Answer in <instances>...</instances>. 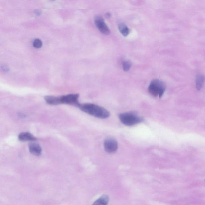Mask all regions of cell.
I'll list each match as a JSON object with an SVG mask.
<instances>
[{
  "label": "cell",
  "mask_w": 205,
  "mask_h": 205,
  "mask_svg": "<svg viewBox=\"0 0 205 205\" xmlns=\"http://www.w3.org/2000/svg\"><path fill=\"white\" fill-rule=\"evenodd\" d=\"M78 107L83 112L96 118L106 119L110 116V113L107 110L95 104H80Z\"/></svg>",
  "instance_id": "obj_1"
},
{
  "label": "cell",
  "mask_w": 205,
  "mask_h": 205,
  "mask_svg": "<svg viewBox=\"0 0 205 205\" xmlns=\"http://www.w3.org/2000/svg\"><path fill=\"white\" fill-rule=\"evenodd\" d=\"M166 85L163 82L158 79H154L149 86V92L154 97L161 98L166 91Z\"/></svg>",
  "instance_id": "obj_2"
},
{
  "label": "cell",
  "mask_w": 205,
  "mask_h": 205,
  "mask_svg": "<svg viewBox=\"0 0 205 205\" xmlns=\"http://www.w3.org/2000/svg\"><path fill=\"white\" fill-rule=\"evenodd\" d=\"M119 118L123 124L129 126H133L144 121L142 117L132 112L122 113L119 115Z\"/></svg>",
  "instance_id": "obj_3"
},
{
  "label": "cell",
  "mask_w": 205,
  "mask_h": 205,
  "mask_svg": "<svg viewBox=\"0 0 205 205\" xmlns=\"http://www.w3.org/2000/svg\"><path fill=\"white\" fill-rule=\"evenodd\" d=\"M59 97L61 104L74 105L78 107L80 104L78 101L79 95L77 94H71Z\"/></svg>",
  "instance_id": "obj_4"
},
{
  "label": "cell",
  "mask_w": 205,
  "mask_h": 205,
  "mask_svg": "<svg viewBox=\"0 0 205 205\" xmlns=\"http://www.w3.org/2000/svg\"><path fill=\"white\" fill-rule=\"evenodd\" d=\"M94 22L96 26L101 33L108 35L110 33V29L105 24L104 19L100 15H98L94 17Z\"/></svg>",
  "instance_id": "obj_5"
},
{
  "label": "cell",
  "mask_w": 205,
  "mask_h": 205,
  "mask_svg": "<svg viewBox=\"0 0 205 205\" xmlns=\"http://www.w3.org/2000/svg\"><path fill=\"white\" fill-rule=\"evenodd\" d=\"M104 147L108 153H114L118 149V142L113 138H108L104 142Z\"/></svg>",
  "instance_id": "obj_6"
},
{
  "label": "cell",
  "mask_w": 205,
  "mask_h": 205,
  "mask_svg": "<svg viewBox=\"0 0 205 205\" xmlns=\"http://www.w3.org/2000/svg\"><path fill=\"white\" fill-rule=\"evenodd\" d=\"M29 152L34 155L40 156L41 154L42 149L38 144L36 143H31L29 146Z\"/></svg>",
  "instance_id": "obj_7"
},
{
  "label": "cell",
  "mask_w": 205,
  "mask_h": 205,
  "mask_svg": "<svg viewBox=\"0 0 205 205\" xmlns=\"http://www.w3.org/2000/svg\"><path fill=\"white\" fill-rule=\"evenodd\" d=\"M18 139L21 141H35L37 140V138L28 132H23L20 133L19 135Z\"/></svg>",
  "instance_id": "obj_8"
},
{
  "label": "cell",
  "mask_w": 205,
  "mask_h": 205,
  "mask_svg": "<svg viewBox=\"0 0 205 205\" xmlns=\"http://www.w3.org/2000/svg\"><path fill=\"white\" fill-rule=\"evenodd\" d=\"M44 100L47 104L49 105H57L61 104L59 97L46 96L44 97Z\"/></svg>",
  "instance_id": "obj_9"
},
{
  "label": "cell",
  "mask_w": 205,
  "mask_h": 205,
  "mask_svg": "<svg viewBox=\"0 0 205 205\" xmlns=\"http://www.w3.org/2000/svg\"><path fill=\"white\" fill-rule=\"evenodd\" d=\"M205 77L204 75L198 74L197 75L195 79V85L196 88L198 91L201 90L204 84Z\"/></svg>",
  "instance_id": "obj_10"
},
{
  "label": "cell",
  "mask_w": 205,
  "mask_h": 205,
  "mask_svg": "<svg viewBox=\"0 0 205 205\" xmlns=\"http://www.w3.org/2000/svg\"><path fill=\"white\" fill-rule=\"evenodd\" d=\"M109 201V197L107 195H104L95 201L93 204L106 205L108 204Z\"/></svg>",
  "instance_id": "obj_11"
},
{
  "label": "cell",
  "mask_w": 205,
  "mask_h": 205,
  "mask_svg": "<svg viewBox=\"0 0 205 205\" xmlns=\"http://www.w3.org/2000/svg\"><path fill=\"white\" fill-rule=\"evenodd\" d=\"M118 28L121 33L124 37H127L129 34V29L127 26L124 23H120L118 25Z\"/></svg>",
  "instance_id": "obj_12"
},
{
  "label": "cell",
  "mask_w": 205,
  "mask_h": 205,
  "mask_svg": "<svg viewBox=\"0 0 205 205\" xmlns=\"http://www.w3.org/2000/svg\"><path fill=\"white\" fill-rule=\"evenodd\" d=\"M122 65L124 71H128L132 67V63L130 61H124L122 62Z\"/></svg>",
  "instance_id": "obj_13"
},
{
  "label": "cell",
  "mask_w": 205,
  "mask_h": 205,
  "mask_svg": "<svg viewBox=\"0 0 205 205\" xmlns=\"http://www.w3.org/2000/svg\"><path fill=\"white\" fill-rule=\"evenodd\" d=\"M43 45V43H42V41L39 39H35L33 42V46L34 47L36 48H40Z\"/></svg>",
  "instance_id": "obj_14"
},
{
  "label": "cell",
  "mask_w": 205,
  "mask_h": 205,
  "mask_svg": "<svg viewBox=\"0 0 205 205\" xmlns=\"http://www.w3.org/2000/svg\"><path fill=\"white\" fill-rule=\"evenodd\" d=\"M34 12L35 14H36V15H38V16H39V15H40L41 14V11L39 10H35Z\"/></svg>",
  "instance_id": "obj_15"
},
{
  "label": "cell",
  "mask_w": 205,
  "mask_h": 205,
  "mask_svg": "<svg viewBox=\"0 0 205 205\" xmlns=\"http://www.w3.org/2000/svg\"><path fill=\"white\" fill-rule=\"evenodd\" d=\"M110 17H111V14H110V13H107L105 14V17H106V18H110Z\"/></svg>",
  "instance_id": "obj_16"
},
{
  "label": "cell",
  "mask_w": 205,
  "mask_h": 205,
  "mask_svg": "<svg viewBox=\"0 0 205 205\" xmlns=\"http://www.w3.org/2000/svg\"><path fill=\"white\" fill-rule=\"evenodd\" d=\"M50 1H55V0H50Z\"/></svg>",
  "instance_id": "obj_17"
},
{
  "label": "cell",
  "mask_w": 205,
  "mask_h": 205,
  "mask_svg": "<svg viewBox=\"0 0 205 205\" xmlns=\"http://www.w3.org/2000/svg\"></svg>",
  "instance_id": "obj_18"
}]
</instances>
